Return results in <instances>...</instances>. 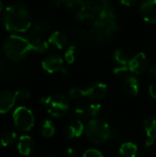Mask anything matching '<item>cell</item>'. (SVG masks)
<instances>
[{
	"instance_id": "obj_19",
	"label": "cell",
	"mask_w": 156,
	"mask_h": 157,
	"mask_svg": "<svg viewBox=\"0 0 156 157\" xmlns=\"http://www.w3.org/2000/svg\"><path fill=\"white\" fill-rule=\"evenodd\" d=\"M113 59L117 64V66H128L129 65V58L127 53L121 50L117 49L113 53Z\"/></svg>"
},
{
	"instance_id": "obj_14",
	"label": "cell",
	"mask_w": 156,
	"mask_h": 157,
	"mask_svg": "<svg viewBox=\"0 0 156 157\" xmlns=\"http://www.w3.org/2000/svg\"><path fill=\"white\" fill-rule=\"evenodd\" d=\"M124 89L130 96H136L140 90L139 80L135 76H128L124 82Z\"/></svg>"
},
{
	"instance_id": "obj_12",
	"label": "cell",
	"mask_w": 156,
	"mask_h": 157,
	"mask_svg": "<svg viewBox=\"0 0 156 157\" xmlns=\"http://www.w3.org/2000/svg\"><path fill=\"white\" fill-rule=\"evenodd\" d=\"M85 130L86 127L84 126L83 121L78 120H74L66 127L65 133L68 139H75L80 137L85 132Z\"/></svg>"
},
{
	"instance_id": "obj_9",
	"label": "cell",
	"mask_w": 156,
	"mask_h": 157,
	"mask_svg": "<svg viewBox=\"0 0 156 157\" xmlns=\"http://www.w3.org/2000/svg\"><path fill=\"white\" fill-rule=\"evenodd\" d=\"M16 92L10 90L0 91V114L7 113L17 102Z\"/></svg>"
},
{
	"instance_id": "obj_25",
	"label": "cell",
	"mask_w": 156,
	"mask_h": 157,
	"mask_svg": "<svg viewBox=\"0 0 156 157\" xmlns=\"http://www.w3.org/2000/svg\"><path fill=\"white\" fill-rule=\"evenodd\" d=\"M16 96H17V100L25 101V100H28L30 98V92L28 89L22 88V89H19V90L16 91Z\"/></svg>"
},
{
	"instance_id": "obj_35",
	"label": "cell",
	"mask_w": 156,
	"mask_h": 157,
	"mask_svg": "<svg viewBox=\"0 0 156 157\" xmlns=\"http://www.w3.org/2000/svg\"><path fill=\"white\" fill-rule=\"evenodd\" d=\"M149 72H150V74H151L152 75H154V76H155L156 77V63L153 64V65L149 68Z\"/></svg>"
},
{
	"instance_id": "obj_3",
	"label": "cell",
	"mask_w": 156,
	"mask_h": 157,
	"mask_svg": "<svg viewBox=\"0 0 156 157\" xmlns=\"http://www.w3.org/2000/svg\"><path fill=\"white\" fill-rule=\"evenodd\" d=\"M86 135L94 144L106 143L111 134V128L102 120H92L86 126Z\"/></svg>"
},
{
	"instance_id": "obj_17",
	"label": "cell",
	"mask_w": 156,
	"mask_h": 157,
	"mask_svg": "<svg viewBox=\"0 0 156 157\" xmlns=\"http://www.w3.org/2000/svg\"><path fill=\"white\" fill-rule=\"evenodd\" d=\"M46 30V26L42 22H36L34 24H31L29 29L27 31L28 33V40H32L34 38L40 37L42 33H44Z\"/></svg>"
},
{
	"instance_id": "obj_21",
	"label": "cell",
	"mask_w": 156,
	"mask_h": 157,
	"mask_svg": "<svg viewBox=\"0 0 156 157\" xmlns=\"http://www.w3.org/2000/svg\"><path fill=\"white\" fill-rule=\"evenodd\" d=\"M40 132L43 137L45 138H51L54 135L55 132V127L53 125V123L49 121V120H45L42 121L41 125H40Z\"/></svg>"
},
{
	"instance_id": "obj_11",
	"label": "cell",
	"mask_w": 156,
	"mask_h": 157,
	"mask_svg": "<svg viewBox=\"0 0 156 157\" xmlns=\"http://www.w3.org/2000/svg\"><path fill=\"white\" fill-rule=\"evenodd\" d=\"M35 144L33 139L29 135H22L19 137L17 142L18 152L25 156H29L34 150Z\"/></svg>"
},
{
	"instance_id": "obj_13",
	"label": "cell",
	"mask_w": 156,
	"mask_h": 157,
	"mask_svg": "<svg viewBox=\"0 0 156 157\" xmlns=\"http://www.w3.org/2000/svg\"><path fill=\"white\" fill-rule=\"evenodd\" d=\"M48 42L52 45L53 47L62 50L63 49L68 42V38L65 33L60 30H56L53 33H51L48 39Z\"/></svg>"
},
{
	"instance_id": "obj_22",
	"label": "cell",
	"mask_w": 156,
	"mask_h": 157,
	"mask_svg": "<svg viewBox=\"0 0 156 157\" xmlns=\"http://www.w3.org/2000/svg\"><path fill=\"white\" fill-rule=\"evenodd\" d=\"M76 47L75 46H69V48L66 50V52H64V60L67 63L71 64L75 61L76 58Z\"/></svg>"
},
{
	"instance_id": "obj_26",
	"label": "cell",
	"mask_w": 156,
	"mask_h": 157,
	"mask_svg": "<svg viewBox=\"0 0 156 157\" xmlns=\"http://www.w3.org/2000/svg\"><path fill=\"white\" fill-rule=\"evenodd\" d=\"M74 115L75 117V120H78L81 121H86L89 117L87 110H85L84 109H76L74 112Z\"/></svg>"
},
{
	"instance_id": "obj_32",
	"label": "cell",
	"mask_w": 156,
	"mask_h": 157,
	"mask_svg": "<svg viewBox=\"0 0 156 157\" xmlns=\"http://www.w3.org/2000/svg\"><path fill=\"white\" fill-rule=\"evenodd\" d=\"M149 92H150L151 97L156 99V80L151 84V86L149 87Z\"/></svg>"
},
{
	"instance_id": "obj_6",
	"label": "cell",
	"mask_w": 156,
	"mask_h": 157,
	"mask_svg": "<svg viewBox=\"0 0 156 157\" xmlns=\"http://www.w3.org/2000/svg\"><path fill=\"white\" fill-rule=\"evenodd\" d=\"M41 65L46 72L53 74L55 72L62 71V69L63 68V59L59 54L51 53L47 55L42 60Z\"/></svg>"
},
{
	"instance_id": "obj_31",
	"label": "cell",
	"mask_w": 156,
	"mask_h": 157,
	"mask_svg": "<svg viewBox=\"0 0 156 157\" xmlns=\"http://www.w3.org/2000/svg\"><path fill=\"white\" fill-rule=\"evenodd\" d=\"M7 69V63L2 57H0V76H2Z\"/></svg>"
},
{
	"instance_id": "obj_28",
	"label": "cell",
	"mask_w": 156,
	"mask_h": 157,
	"mask_svg": "<svg viewBox=\"0 0 156 157\" xmlns=\"http://www.w3.org/2000/svg\"><path fill=\"white\" fill-rule=\"evenodd\" d=\"M83 157H105L103 155V154L97 150V149H88L86 150L84 155H83Z\"/></svg>"
},
{
	"instance_id": "obj_20",
	"label": "cell",
	"mask_w": 156,
	"mask_h": 157,
	"mask_svg": "<svg viewBox=\"0 0 156 157\" xmlns=\"http://www.w3.org/2000/svg\"><path fill=\"white\" fill-rule=\"evenodd\" d=\"M17 139V134L15 132L12 131H6L0 136V143L1 145L4 147H8L12 145Z\"/></svg>"
},
{
	"instance_id": "obj_18",
	"label": "cell",
	"mask_w": 156,
	"mask_h": 157,
	"mask_svg": "<svg viewBox=\"0 0 156 157\" xmlns=\"http://www.w3.org/2000/svg\"><path fill=\"white\" fill-rule=\"evenodd\" d=\"M144 130L150 139H156V117H149L144 121Z\"/></svg>"
},
{
	"instance_id": "obj_29",
	"label": "cell",
	"mask_w": 156,
	"mask_h": 157,
	"mask_svg": "<svg viewBox=\"0 0 156 157\" xmlns=\"http://www.w3.org/2000/svg\"><path fill=\"white\" fill-rule=\"evenodd\" d=\"M144 148L148 152H154L156 150L155 140L149 138V140H147L144 144Z\"/></svg>"
},
{
	"instance_id": "obj_5",
	"label": "cell",
	"mask_w": 156,
	"mask_h": 157,
	"mask_svg": "<svg viewBox=\"0 0 156 157\" xmlns=\"http://www.w3.org/2000/svg\"><path fill=\"white\" fill-rule=\"evenodd\" d=\"M13 121L17 129L21 132H29L34 125L35 118L32 111L26 107H18L14 110Z\"/></svg>"
},
{
	"instance_id": "obj_8",
	"label": "cell",
	"mask_w": 156,
	"mask_h": 157,
	"mask_svg": "<svg viewBox=\"0 0 156 157\" xmlns=\"http://www.w3.org/2000/svg\"><path fill=\"white\" fill-rule=\"evenodd\" d=\"M140 13L146 22L155 24L156 0H143L140 6Z\"/></svg>"
},
{
	"instance_id": "obj_10",
	"label": "cell",
	"mask_w": 156,
	"mask_h": 157,
	"mask_svg": "<svg viewBox=\"0 0 156 157\" xmlns=\"http://www.w3.org/2000/svg\"><path fill=\"white\" fill-rule=\"evenodd\" d=\"M108 86L104 83H96L86 89V97L93 101H98L106 97Z\"/></svg>"
},
{
	"instance_id": "obj_2",
	"label": "cell",
	"mask_w": 156,
	"mask_h": 157,
	"mask_svg": "<svg viewBox=\"0 0 156 157\" xmlns=\"http://www.w3.org/2000/svg\"><path fill=\"white\" fill-rule=\"evenodd\" d=\"M3 51L9 60L18 62L23 60L31 50L29 40L27 38L11 34L4 40Z\"/></svg>"
},
{
	"instance_id": "obj_7",
	"label": "cell",
	"mask_w": 156,
	"mask_h": 157,
	"mask_svg": "<svg viewBox=\"0 0 156 157\" xmlns=\"http://www.w3.org/2000/svg\"><path fill=\"white\" fill-rule=\"evenodd\" d=\"M129 69L131 73L141 75L144 73L148 67V60L143 52H139L129 61Z\"/></svg>"
},
{
	"instance_id": "obj_27",
	"label": "cell",
	"mask_w": 156,
	"mask_h": 157,
	"mask_svg": "<svg viewBox=\"0 0 156 157\" xmlns=\"http://www.w3.org/2000/svg\"><path fill=\"white\" fill-rule=\"evenodd\" d=\"M129 72H130L129 66H116V68L114 69V74L120 77L127 76Z\"/></svg>"
},
{
	"instance_id": "obj_24",
	"label": "cell",
	"mask_w": 156,
	"mask_h": 157,
	"mask_svg": "<svg viewBox=\"0 0 156 157\" xmlns=\"http://www.w3.org/2000/svg\"><path fill=\"white\" fill-rule=\"evenodd\" d=\"M101 105L98 104V103H93L91 104L88 109H87V112H88V115L90 117H97L100 112H101Z\"/></svg>"
},
{
	"instance_id": "obj_23",
	"label": "cell",
	"mask_w": 156,
	"mask_h": 157,
	"mask_svg": "<svg viewBox=\"0 0 156 157\" xmlns=\"http://www.w3.org/2000/svg\"><path fill=\"white\" fill-rule=\"evenodd\" d=\"M69 96L73 99H81L82 98L86 97V90L81 89L79 87H73L69 90Z\"/></svg>"
},
{
	"instance_id": "obj_4",
	"label": "cell",
	"mask_w": 156,
	"mask_h": 157,
	"mask_svg": "<svg viewBox=\"0 0 156 157\" xmlns=\"http://www.w3.org/2000/svg\"><path fill=\"white\" fill-rule=\"evenodd\" d=\"M41 103L44 104L48 113L54 118L64 116L69 109V101L63 95L56 94L41 98Z\"/></svg>"
},
{
	"instance_id": "obj_36",
	"label": "cell",
	"mask_w": 156,
	"mask_h": 157,
	"mask_svg": "<svg viewBox=\"0 0 156 157\" xmlns=\"http://www.w3.org/2000/svg\"><path fill=\"white\" fill-rule=\"evenodd\" d=\"M3 11V1L0 0V13Z\"/></svg>"
},
{
	"instance_id": "obj_30",
	"label": "cell",
	"mask_w": 156,
	"mask_h": 157,
	"mask_svg": "<svg viewBox=\"0 0 156 157\" xmlns=\"http://www.w3.org/2000/svg\"><path fill=\"white\" fill-rule=\"evenodd\" d=\"M81 2H82V0H58L59 5L63 4V5H65V6H67L69 7L76 6V5H78Z\"/></svg>"
},
{
	"instance_id": "obj_34",
	"label": "cell",
	"mask_w": 156,
	"mask_h": 157,
	"mask_svg": "<svg viewBox=\"0 0 156 157\" xmlns=\"http://www.w3.org/2000/svg\"><path fill=\"white\" fill-rule=\"evenodd\" d=\"M137 0H120V3L125 6H131L136 4Z\"/></svg>"
},
{
	"instance_id": "obj_1",
	"label": "cell",
	"mask_w": 156,
	"mask_h": 157,
	"mask_svg": "<svg viewBox=\"0 0 156 157\" xmlns=\"http://www.w3.org/2000/svg\"><path fill=\"white\" fill-rule=\"evenodd\" d=\"M1 21L10 32H27L31 26V16L29 9L21 4L8 6L2 13Z\"/></svg>"
},
{
	"instance_id": "obj_33",
	"label": "cell",
	"mask_w": 156,
	"mask_h": 157,
	"mask_svg": "<svg viewBox=\"0 0 156 157\" xmlns=\"http://www.w3.org/2000/svg\"><path fill=\"white\" fill-rule=\"evenodd\" d=\"M65 157H77L76 152L72 149V148H68L65 151Z\"/></svg>"
},
{
	"instance_id": "obj_15",
	"label": "cell",
	"mask_w": 156,
	"mask_h": 157,
	"mask_svg": "<svg viewBox=\"0 0 156 157\" xmlns=\"http://www.w3.org/2000/svg\"><path fill=\"white\" fill-rule=\"evenodd\" d=\"M29 44L30 50L37 53H44L49 48V42L40 37L29 40Z\"/></svg>"
},
{
	"instance_id": "obj_16",
	"label": "cell",
	"mask_w": 156,
	"mask_h": 157,
	"mask_svg": "<svg viewBox=\"0 0 156 157\" xmlns=\"http://www.w3.org/2000/svg\"><path fill=\"white\" fill-rule=\"evenodd\" d=\"M120 157H136L138 148L133 143H124L120 148Z\"/></svg>"
}]
</instances>
